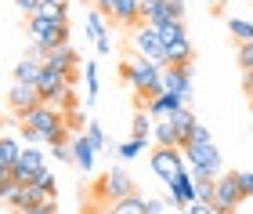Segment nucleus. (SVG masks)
Here are the masks:
<instances>
[{"label":"nucleus","mask_w":253,"mask_h":214,"mask_svg":"<svg viewBox=\"0 0 253 214\" xmlns=\"http://www.w3.org/2000/svg\"><path fill=\"white\" fill-rule=\"evenodd\" d=\"M163 73H167V65L145 58V54L126 58V62L120 65V76L134 87V109H148V102H152V98H159V95L167 91Z\"/></svg>","instance_id":"f257e3e1"},{"label":"nucleus","mask_w":253,"mask_h":214,"mask_svg":"<svg viewBox=\"0 0 253 214\" xmlns=\"http://www.w3.org/2000/svg\"><path fill=\"white\" fill-rule=\"evenodd\" d=\"M18 123H26V127L40 131V134H43V145H51L54 138H58V131H62V127H69L65 109H58L54 102H40L37 109L22 112V116H18Z\"/></svg>","instance_id":"f03ea898"},{"label":"nucleus","mask_w":253,"mask_h":214,"mask_svg":"<svg viewBox=\"0 0 253 214\" xmlns=\"http://www.w3.org/2000/svg\"><path fill=\"white\" fill-rule=\"evenodd\" d=\"M148 163H152V171H156V178L159 182H174V178L188 167V160H185V149H174V145H156L152 149V156H148Z\"/></svg>","instance_id":"7ed1b4c3"},{"label":"nucleus","mask_w":253,"mask_h":214,"mask_svg":"<svg viewBox=\"0 0 253 214\" xmlns=\"http://www.w3.org/2000/svg\"><path fill=\"white\" fill-rule=\"evenodd\" d=\"M26 33H29V40L47 44L51 51L62 48V44H69V22H54V18H43V15H29Z\"/></svg>","instance_id":"20e7f679"},{"label":"nucleus","mask_w":253,"mask_h":214,"mask_svg":"<svg viewBox=\"0 0 253 214\" xmlns=\"http://www.w3.org/2000/svg\"><path fill=\"white\" fill-rule=\"evenodd\" d=\"M213 211L217 214H235L239 207L246 204V196H243V189H239V182H235V171H228V174H221L213 182Z\"/></svg>","instance_id":"39448f33"},{"label":"nucleus","mask_w":253,"mask_h":214,"mask_svg":"<svg viewBox=\"0 0 253 214\" xmlns=\"http://www.w3.org/2000/svg\"><path fill=\"white\" fill-rule=\"evenodd\" d=\"M130 48H134L137 54H145V58L167 65V44H163V37H159V29L148 26V22H141V26L130 29Z\"/></svg>","instance_id":"423d86ee"},{"label":"nucleus","mask_w":253,"mask_h":214,"mask_svg":"<svg viewBox=\"0 0 253 214\" xmlns=\"http://www.w3.org/2000/svg\"><path fill=\"white\" fill-rule=\"evenodd\" d=\"M130 193H137V185L123 167H109L94 185V196H101L105 204H112V200H120V196H130Z\"/></svg>","instance_id":"0eeeda50"},{"label":"nucleus","mask_w":253,"mask_h":214,"mask_svg":"<svg viewBox=\"0 0 253 214\" xmlns=\"http://www.w3.org/2000/svg\"><path fill=\"white\" fill-rule=\"evenodd\" d=\"M185 160H188V167H213V171L221 174V153H217L213 138H206V142L192 138L185 145Z\"/></svg>","instance_id":"6e6552de"},{"label":"nucleus","mask_w":253,"mask_h":214,"mask_svg":"<svg viewBox=\"0 0 253 214\" xmlns=\"http://www.w3.org/2000/svg\"><path fill=\"white\" fill-rule=\"evenodd\" d=\"M43 171H47L43 153L37 149V145H26V149L18 153V160H15V182H37Z\"/></svg>","instance_id":"1a4fd4ad"},{"label":"nucleus","mask_w":253,"mask_h":214,"mask_svg":"<svg viewBox=\"0 0 253 214\" xmlns=\"http://www.w3.org/2000/svg\"><path fill=\"white\" fill-rule=\"evenodd\" d=\"M43 102V95H40V87L37 84H11V91H7V109L15 112V116H22V112H29V109H37Z\"/></svg>","instance_id":"9d476101"},{"label":"nucleus","mask_w":253,"mask_h":214,"mask_svg":"<svg viewBox=\"0 0 253 214\" xmlns=\"http://www.w3.org/2000/svg\"><path fill=\"white\" fill-rule=\"evenodd\" d=\"M37 87H40V95H43V102H58V95H65L69 87H73V76L62 73V69H54V65H43Z\"/></svg>","instance_id":"9b49d317"},{"label":"nucleus","mask_w":253,"mask_h":214,"mask_svg":"<svg viewBox=\"0 0 253 214\" xmlns=\"http://www.w3.org/2000/svg\"><path fill=\"white\" fill-rule=\"evenodd\" d=\"M192 200H199V189H195V178H192V171L185 167L174 182H170V204H174L177 211H185Z\"/></svg>","instance_id":"f8f14e48"},{"label":"nucleus","mask_w":253,"mask_h":214,"mask_svg":"<svg viewBox=\"0 0 253 214\" xmlns=\"http://www.w3.org/2000/svg\"><path fill=\"white\" fill-rule=\"evenodd\" d=\"M192 73H195V65H167V73H163V84H167V91H174L181 95L188 102L192 98Z\"/></svg>","instance_id":"ddd939ff"},{"label":"nucleus","mask_w":253,"mask_h":214,"mask_svg":"<svg viewBox=\"0 0 253 214\" xmlns=\"http://www.w3.org/2000/svg\"><path fill=\"white\" fill-rule=\"evenodd\" d=\"M141 0H116V7H112V26H141Z\"/></svg>","instance_id":"4468645a"},{"label":"nucleus","mask_w":253,"mask_h":214,"mask_svg":"<svg viewBox=\"0 0 253 214\" xmlns=\"http://www.w3.org/2000/svg\"><path fill=\"white\" fill-rule=\"evenodd\" d=\"M94 156H98V145L90 142L87 134H76V138H73V160H76V167L84 174L94 171Z\"/></svg>","instance_id":"2eb2a0df"},{"label":"nucleus","mask_w":253,"mask_h":214,"mask_svg":"<svg viewBox=\"0 0 253 214\" xmlns=\"http://www.w3.org/2000/svg\"><path fill=\"white\" fill-rule=\"evenodd\" d=\"M76 62H80L76 48H73V44H62V48H54L47 54V62H43V65H54V69H62V73H69L76 80Z\"/></svg>","instance_id":"dca6fc26"},{"label":"nucleus","mask_w":253,"mask_h":214,"mask_svg":"<svg viewBox=\"0 0 253 214\" xmlns=\"http://www.w3.org/2000/svg\"><path fill=\"white\" fill-rule=\"evenodd\" d=\"M181 106H188L181 95H174V91H163L159 98H152V102H148V112H152L156 120H163V116H170V112H174V109H181Z\"/></svg>","instance_id":"f3484780"},{"label":"nucleus","mask_w":253,"mask_h":214,"mask_svg":"<svg viewBox=\"0 0 253 214\" xmlns=\"http://www.w3.org/2000/svg\"><path fill=\"white\" fill-rule=\"evenodd\" d=\"M145 204L148 200L141 193H130V196H120L112 204H105V214H145Z\"/></svg>","instance_id":"a211bd4d"},{"label":"nucleus","mask_w":253,"mask_h":214,"mask_svg":"<svg viewBox=\"0 0 253 214\" xmlns=\"http://www.w3.org/2000/svg\"><path fill=\"white\" fill-rule=\"evenodd\" d=\"M195 62V48H192V40H174V44H167V65H188Z\"/></svg>","instance_id":"6ab92c4d"},{"label":"nucleus","mask_w":253,"mask_h":214,"mask_svg":"<svg viewBox=\"0 0 253 214\" xmlns=\"http://www.w3.org/2000/svg\"><path fill=\"white\" fill-rule=\"evenodd\" d=\"M11 73H15V80H18V84H37V80H40V73H43V62L29 58V54H22V62H18Z\"/></svg>","instance_id":"aec40b11"},{"label":"nucleus","mask_w":253,"mask_h":214,"mask_svg":"<svg viewBox=\"0 0 253 214\" xmlns=\"http://www.w3.org/2000/svg\"><path fill=\"white\" fill-rule=\"evenodd\" d=\"M156 131V116L148 109H134V120H130V138H141L148 142V134Z\"/></svg>","instance_id":"412c9836"},{"label":"nucleus","mask_w":253,"mask_h":214,"mask_svg":"<svg viewBox=\"0 0 253 214\" xmlns=\"http://www.w3.org/2000/svg\"><path fill=\"white\" fill-rule=\"evenodd\" d=\"M141 18L148 22V26H163V22H170L167 15V0H141Z\"/></svg>","instance_id":"4be33fe9"},{"label":"nucleus","mask_w":253,"mask_h":214,"mask_svg":"<svg viewBox=\"0 0 253 214\" xmlns=\"http://www.w3.org/2000/svg\"><path fill=\"white\" fill-rule=\"evenodd\" d=\"M152 138H156V145H174V149H181V145H177V127H174V120H170V116L156 120Z\"/></svg>","instance_id":"5701e85b"},{"label":"nucleus","mask_w":253,"mask_h":214,"mask_svg":"<svg viewBox=\"0 0 253 214\" xmlns=\"http://www.w3.org/2000/svg\"><path fill=\"white\" fill-rule=\"evenodd\" d=\"M228 33L235 37V44H250L253 40V18H228Z\"/></svg>","instance_id":"b1692460"},{"label":"nucleus","mask_w":253,"mask_h":214,"mask_svg":"<svg viewBox=\"0 0 253 214\" xmlns=\"http://www.w3.org/2000/svg\"><path fill=\"white\" fill-rule=\"evenodd\" d=\"M159 37H163V44H174V40H185L188 33H185V18H170L159 26Z\"/></svg>","instance_id":"393cba45"},{"label":"nucleus","mask_w":253,"mask_h":214,"mask_svg":"<svg viewBox=\"0 0 253 214\" xmlns=\"http://www.w3.org/2000/svg\"><path fill=\"white\" fill-rule=\"evenodd\" d=\"M18 142H15V134H4L0 138V167H15V160H18Z\"/></svg>","instance_id":"a878e982"},{"label":"nucleus","mask_w":253,"mask_h":214,"mask_svg":"<svg viewBox=\"0 0 253 214\" xmlns=\"http://www.w3.org/2000/svg\"><path fill=\"white\" fill-rule=\"evenodd\" d=\"M87 37H90V40H101V37H109V33H105V15H101L98 7L87 15Z\"/></svg>","instance_id":"bb28decb"},{"label":"nucleus","mask_w":253,"mask_h":214,"mask_svg":"<svg viewBox=\"0 0 253 214\" xmlns=\"http://www.w3.org/2000/svg\"><path fill=\"white\" fill-rule=\"evenodd\" d=\"M84 73H87V106L98 98V62H84Z\"/></svg>","instance_id":"cd10ccee"},{"label":"nucleus","mask_w":253,"mask_h":214,"mask_svg":"<svg viewBox=\"0 0 253 214\" xmlns=\"http://www.w3.org/2000/svg\"><path fill=\"white\" fill-rule=\"evenodd\" d=\"M15 214H58V196L43 200V204H33V207H18Z\"/></svg>","instance_id":"c85d7f7f"},{"label":"nucleus","mask_w":253,"mask_h":214,"mask_svg":"<svg viewBox=\"0 0 253 214\" xmlns=\"http://www.w3.org/2000/svg\"><path fill=\"white\" fill-rule=\"evenodd\" d=\"M235 58H239V69H253V40L250 44H239V51H235Z\"/></svg>","instance_id":"c756f323"},{"label":"nucleus","mask_w":253,"mask_h":214,"mask_svg":"<svg viewBox=\"0 0 253 214\" xmlns=\"http://www.w3.org/2000/svg\"><path fill=\"white\" fill-rule=\"evenodd\" d=\"M145 145H148V142H141V138H130V142H123V145H120V156H123V160H134L137 153H145Z\"/></svg>","instance_id":"7c9ffc66"},{"label":"nucleus","mask_w":253,"mask_h":214,"mask_svg":"<svg viewBox=\"0 0 253 214\" xmlns=\"http://www.w3.org/2000/svg\"><path fill=\"white\" fill-rule=\"evenodd\" d=\"M26 54H29V58H37V62H47L51 48H47V44H40V40H29L26 44Z\"/></svg>","instance_id":"2f4dec72"},{"label":"nucleus","mask_w":253,"mask_h":214,"mask_svg":"<svg viewBox=\"0 0 253 214\" xmlns=\"http://www.w3.org/2000/svg\"><path fill=\"white\" fill-rule=\"evenodd\" d=\"M87 138H90V142H94V145H98V153H101V149H105V131H101V123H94V120H90V123H87Z\"/></svg>","instance_id":"473e14b6"},{"label":"nucleus","mask_w":253,"mask_h":214,"mask_svg":"<svg viewBox=\"0 0 253 214\" xmlns=\"http://www.w3.org/2000/svg\"><path fill=\"white\" fill-rule=\"evenodd\" d=\"M235 182H239V189H243V196L250 200L253 196V171H235Z\"/></svg>","instance_id":"72a5a7b5"},{"label":"nucleus","mask_w":253,"mask_h":214,"mask_svg":"<svg viewBox=\"0 0 253 214\" xmlns=\"http://www.w3.org/2000/svg\"><path fill=\"white\" fill-rule=\"evenodd\" d=\"M37 185L43 189V193H51V196H58V182H54V174H51V171H43V174L37 178Z\"/></svg>","instance_id":"f704fd0d"},{"label":"nucleus","mask_w":253,"mask_h":214,"mask_svg":"<svg viewBox=\"0 0 253 214\" xmlns=\"http://www.w3.org/2000/svg\"><path fill=\"white\" fill-rule=\"evenodd\" d=\"M181 214H217V211H213V204H206V200H192Z\"/></svg>","instance_id":"c9c22d12"},{"label":"nucleus","mask_w":253,"mask_h":214,"mask_svg":"<svg viewBox=\"0 0 253 214\" xmlns=\"http://www.w3.org/2000/svg\"><path fill=\"white\" fill-rule=\"evenodd\" d=\"M213 182H217V178H203V182H195V189H199V200H206V204L213 200Z\"/></svg>","instance_id":"e433bc0d"},{"label":"nucleus","mask_w":253,"mask_h":214,"mask_svg":"<svg viewBox=\"0 0 253 214\" xmlns=\"http://www.w3.org/2000/svg\"><path fill=\"white\" fill-rule=\"evenodd\" d=\"M54 149V160H62V163H76L73 160V145H51Z\"/></svg>","instance_id":"4c0bfd02"},{"label":"nucleus","mask_w":253,"mask_h":214,"mask_svg":"<svg viewBox=\"0 0 253 214\" xmlns=\"http://www.w3.org/2000/svg\"><path fill=\"white\" fill-rule=\"evenodd\" d=\"M167 15L170 18H185V0H167Z\"/></svg>","instance_id":"58836bf2"},{"label":"nucleus","mask_w":253,"mask_h":214,"mask_svg":"<svg viewBox=\"0 0 253 214\" xmlns=\"http://www.w3.org/2000/svg\"><path fill=\"white\" fill-rule=\"evenodd\" d=\"M15 4H18L22 11H26V15H37V11H40V4H43V0H15Z\"/></svg>","instance_id":"ea45409f"},{"label":"nucleus","mask_w":253,"mask_h":214,"mask_svg":"<svg viewBox=\"0 0 253 214\" xmlns=\"http://www.w3.org/2000/svg\"><path fill=\"white\" fill-rule=\"evenodd\" d=\"M94 7L101 11V15H109V18H112V7H116V0H94Z\"/></svg>","instance_id":"a19ab883"},{"label":"nucleus","mask_w":253,"mask_h":214,"mask_svg":"<svg viewBox=\"0 0 253 214\" xmlns=\"http://www.w3.org/2000/svg\"><path fill=\"white\" fill-rule=\"evenodd\" d=\"M163 200H148V204H145V214H163Z\"/></svg>","instance_id":"79ce46f5"},{"label":"nucleus","mask_w":253,"mask_h":214,"mask_svg":"<svg viewBox=\"0 0 253 214\" xmlns=\"http://www.w3.org/2000/svg\"><path fill=\"white\" fill-rule=\"evenodd\" d=\"M243 91L253 98V69H246V73H243Z\"/></svg>","instance_id":"37998d69"},{"label":"nucleus","mask_w":253,"mask_h":214,"mask_svg":"<svg viewBox=\"0 0 253 214\" xmlns=\"http://www.w3.org/2000/svg\"><path fill=\"white\" fill-rule=\"evenodd\" d=\"M94 48H98V54H109V51H112V40L101 37V40H94Z\"/></svg>","instance_id":"c03bdc74"},{"label":"nucleus","mask_w":253,"mask_h":214,"mask_svg":"<svg viewBox=\"0 0 253 214\" xmlns=\"http://www.w3.org/2000/svg\"><path fill=\"white\" fill-rule=\"evenodd\" d=\"M210 4H217V0H210Z\"/></svg>","instance_id":"a18cd8bd"},{"label":"nucleus","mask_w":253,"mask_h":214,"mask_svg":"<svg viewBox=\"0 0 253 214\" xmlns=\"http://www.w3.org/2000/svg\"><path fill=\"white\" fill-rule=\"evenodd\" d=\"M250 106H253V98H250Z\"/></svg>","instance_id":"49530a36"}]
</instances>
